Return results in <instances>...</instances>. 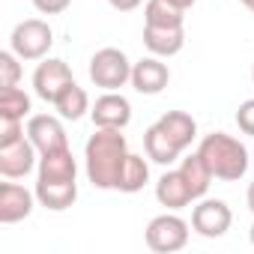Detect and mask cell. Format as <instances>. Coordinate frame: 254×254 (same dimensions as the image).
<instances>
[{
  "instance_id": "26",
  "label": "cell",
  "mask_w": 254,
  "mask_h": 254,
  "mask_svg": "<svg viewBox=\"0 0 254 254\" xmlns=\"http://www.w3.org/2000/svg\"><path fill=\"white\" fill-rule=\"evenodd\" d=\"M236 126L242 135H254V99H245L236 111Z\"/></svg>"
},
{
  "instance_id": "14",
  "label": "cell",
  "mask_w": 254,
  "mask_h": 254,
  "mask_svg": "<svg viewBox=\"0 0 254 254\" xmlns=\"http://www.w3.org/2000/svg\"><path fill=\"white\" fill-rule=\"evenodd\" d=\"M156 200L162 206H168V209H183V206H189L194 200V194H191V189H189V183H186V177H183L180 168L177 171H165L159 177V183H156Z\"/></svg>"
},
{
  "instance_id": "5",
  "label": "cell",
  "mask_w": 254,
  "mask_h": 254,
  "mask_svg": "<svg viewBox=\"0 0 254 254\" xmlns=\"http://www.w3.org/2000/svg\"><path fill=\"white\" fill-rule=\"evenodd\" d=\"M189 242V221L174 215V212H165V215H156L150 224H147V245L150 251L156 254H174V251H183Z\"/></svg>"
},
{
  "instance_id": "17",
  "label": "cell",
  "mask_w": 254,
  "mask_h": 254,
  "mask_svg": "<svg viewBox=\"0 0 254 254\" xmlns=\"http://www.w3.org/2000/svg\"><path fill=\"white\" fill-rule=\"evenodd\" d=\"M144 150H147V159L150 162H156V165H174L180 156H183V150L159 129V123H153L150 129L144 132Z\"/></svg>"
},
{
  "instance_id": "12",
  "label": "cell",
  "mask_w": 254,
  "mask_h": 254,
  "mask_svg": "<svg viewBox=\"0 0 254 254\" xmlns=\"http://www.w3.org/2000/svg\"><path fill=\"white\" fill-rule=\"evenodd\" d=\"M33 200H36V191L18 183H0V221L3 224L24 221L33 212Z\"/></svg>"
},
{
  "instance_id": "6",
  "label": "cell",
  "mask_w": 254,
  "mask_h": 254,
  "mask_svg": "<svg viewBox=\"0 0 254 254\" xmlns=\"http://www.w3.org/2000/svg\"><path fill=\"white\" fill-rule=\"evenodd\" d=\"M233 224V212L224 200H215V197H206L200 200L194 209H191V227L194 233H200L203 239H218L230 230Z\"/></svg>"
},
{
  "instance_id": "23",
  "label": "cell",
  "mask_w": 254,
  "mask_h": 254,
  "mask_svg": "<svg viewBox=\"0 0 254 254\" xmlns=\"http://www.w3.org/2000/svg\"><path fill=\"white\" fill-rule=\"evenodd\" d=\"M30 114V96L21 87L0 90V120H24Z\"/></svg>"
},
{
  "instance_id": "1",
  "label": "cell",
  "mask_w": 254,
  "mask_h": 254,
  "mask_svg": "<svg viewBox=\"0 0 254 254\" xmlns=\"http://www.w3.org/2000/svg\"><path fill=\"white\" fill-rule=\"evenodd\" d=\"M126 159H129V144L123 138V129H96V135H90L84 147L87 180L102 191L120 189Z\"/></svg>"
},
{
  "instance_id": "28",
  "label": "cell",
  "mask_w": 254,
  "mask_h": 254,
  "mask_svg": "<svg viewBox=\"0 0 254 254\" xmlns=\"http://www.w3.org/2000/svg\"><path fill=\"white\" fill-rule=\"evenodd\" d=\"M108 3L117 9V12H132V9H138L144 0H108Z\"/></svg>"
},
{
  "instance_id": "10",
  "label": "cell",
  "mask_w": 254,
  "mask_h": 254,
  "mask_svg": "<svg viewBox=\"0 0 254 254\" xmlns=\"http://www.w3.org/2000/svg\"><path fill=\"white\" fill-rule=\"evenodd\" d=\"M36 147L30 138H21L9 147H0V174H3V180H21L27 177L33 168H36Z\"/></svg>"
},
{
  "instance_id": "2",
  "label": "cell",
  "mask_w": 254,
  "mask_h": 254,
  "mask_svg": "<svg viewBox=\"0 0 254 254\" xmlns=\"http://www.w3.org/2000/svg\"><path fill=\"white\" fill-rule=\"evenodd\" d=\"M200 159L206 162V168L212 171L215 180H224V183H236L245 177L248 171V150L242 141H236L233 135L227 132H212L200 141L197 147Z\"/></svg>"
},
{
  "instance_id": "27",
  "label": "cell",
  "mask_w": 254,
  "mask_h": 254,
  "mask_svg": "<svg viewBox=\"0 0 254 254\" xmlns=\"http://www.w3.org/2000/svg\"><path fill=\"white\" fill-rule=\"evenodd\" d=\"M69 3L72 0H33L36 12H42V15H60V12L69 9Z\"/></svg>"
},
{
  "instance_id": "33",
  "label": "cell",
  "mask_w": 254,
  "mask_h": 254,
  "mask_svg": "<svg viewBox=\"0 0 254 254\" xmlns=\"http://www.w3.org/2000/svg\"><path fill=\"white\" fill-rule=\"evenodd\" d=\"M251 81H254V66H251Z\"/></svg>"
},
{
  "instance_id": "32",
  "label": "cell",
  "mask_w": 254,
  "mask_h": 254,
  "mask_svg": "<svg viewBox=\"0 0 254 254\" xmlns=\"http://www.w3.org/2000/svg\"><path fill=\"white\" fill-rule=\"evenodd\" d=\"M251 245H254V224H251Z\"/></svg>"
},
{
  "instance_id": "31",
  "label": "cell",
  "mask_w": 254,
  "mask_h": 254,
  "mask_svg": "<svg viewBox=\"0 0 254 254\" xmlns=\"http://www.w3.org/2000/svg\"><path fill=\"white\" fill-rule=\"evenodd\" d=\"M239 3H242V6H245L248 12H254V0H239Z\"/></svg>"
},
{
  "instance_id": "4",
  "label": "cell",
  "mask_w": 254,
  "mask_h": 254,
  "mask_svg": "<svg viewBox=\"0 0 254 254\" xmlns=\"http://www.w3.org/2000/svg\"><path fill=\"white\" fill-rule=\"evenodd\" d=\"M51 45H54V33H51L48 21H42V18H27V21L15 24L12 36H9V48L21 60H45Z\"/></svg>"
},
{
  "instance_id": "24",
  "label": "cell",
  "mask_w": 254,
  "mask_h": 254,
  "mask_svg": "<svg viewBox=\"0 0 254 254\" xmlns=\"http://www.w3.org/2000/svg\"><path fill=\"white\" fill-rule=\"evenodd\" d=\"M18 81H21V57L12 48L0 51V90L18 87Z\"/></svg>"
},
{
  "instance_id": "18",
  "label": "cell",
  "mask_w": 254,
  "mask_h": 254,
  "mask_svg": "<svg viewBox=\"0 0 254 254\" xmlns=\"http://www.w3.org/2000/svg\"><path fill=\"white\" fill-rule=\"evenodd\" d=\"M36 200L45 209L63 212L78 200V183H36Z\"/></svg>"
},
{
  "instance_id": "15",
  "label": "cell",
  "mask_w": 254,
  "mask_h": 254,
  "mask_svg": "<svg viewBox=\"0 0 254 254\" xmlns=\"http://www.w3.org/2000/svg\"><path fill=\"white\" fill-rule=\"evenodd\" d=\"M144 45L156 57H174L186 45V27H153V24H144Z\"/></svg>"
},
{
  "instance_id": "8",
  "label": "cell",
  "mask_w": 254,
  "mask_h": 254,
  "mask_svg": "<svg viewBox=\"0 0 254 254\" xmlns=\"http://www.w3.org/2000/svg\"><path fill=\"white\" fill-rule=\"evenodd\" d=\"M27 138L33 141V147L39 150V156L69 147V138H66L63 123L57 117H51V114H36V117L27 120Z\"/></svg>"
},
{
  "instance_id": "3",
  "label": "cell",
  "mask_w": 254,
  "mask_h": 254,
  "mask_svg": "<svg viewBox=\"0 0 254 254\" xmlns=\"http://www.w3.org/2000/svg\"><path fill=\"white\" fill-rule=\"evenodd\" d=\"M90 81L102 90H120L132 84V63L120 48H99L90 57Z\"/></svg>"
},
{
  "instance_id": "16",
  "label": "cell",
  "mask_w": 254,
  "mask_h": 254,
  "mask_svg": "<svg viewBox=\"0 0 254 254\" xmlns=\"http://www.w3.org/2000/svg\"><path fill=\"white\" fill-rule=\"evenodd\" d=\"M156 123H159V129H162L180 150L191 147V141L197 138V123H194V117L186 114V111H168V114H162Z\"/></svg>"
},
{
  "instance_id": "13",
  "label": "cell",
  "mask_w": 254,
  "mask_h": 254,
  "mask_svg": "<svg viewBox=\"0 0 254 254\" xmlns=\"http://www.w3.org/2000/svg\"><path fill=\"white\" fill-rule=\"evenodd\" d=\"M36 183H78V162L72 150H54L39 156V177Z\"/></svg>"
},
{
  "instance_id": "20",
  "label": "cell",
  "mask_w": 254,
  "mask_h": 254,
  "mask_svg": "<svg viewBox=\"0 0 254 254\" xmlns=\"http://www.w3.org/2000/svg\"><path fill=\"white\" fill-rule=\"evenodd\" d=\"M54 108L63 120H81L90 111V96L84 93V87H78L75 81L63 87V93L54 99Z\"/></svg>"
},
{
  "instance_id": "9",
  "label": "cell",
  "mask_w": 254,
  "mask_h": 254,
  "mask_svg": "<svg viewBox=\"0 0 254 254\" xmlns=\"http://www.w3.org/2000/svg\"><path fill=\"white\" fill-rule=\"evenodd\" d=\"M72 81H75L72 78V69L63 60H42L36 66V72H33V90H36V96L42 102H51V105L63 93V87L72 84Z\"/></svg>"
},
{
  "instance_id": "7",
  "label": "cell",
  "mask_w": 254,
  "mask_h": 254,
  "mask_svg": "<svg viewBox=\"0 0 254 254\" xmlns=\"http://www.w3.org/2000/svg\"><path fill=\"white\" fill-rule=\"evenodd\" d=\"M90 117H93L96 129H126L129 120H132V105L117 90H105V96H99L93 102Z\"/></svg>"
},
{
  "instance_id": "25",
  "label": "cell",
  "mask_w": 254,
  "mask_h": 254,
  "mask_svg": "<svg viewBox=\"0 0 254 254\" xmlns=\"http://www.w3.org/2000/svg\"><path fill=\"white\" fill-rule=\"evenodd\" d=\"M21 138H27L24 120H0V147H9Z\"/></svg>"
},
{
  "instance_id": "19",
  "label": "cell",
  "mask_w": 254,
  "mask_h": 254,
  "mask_svg": "<svg viewBox=\"0 0 254 254\" xmlns=\"http://www.w3.org/2000/svg\"><path fill=\"white\" fill-rule=\"evenodd\" d=\"M144 24H153V27H183L186 24V9L174 6L171 0H147Z\"/></svg>"
},
{
  "instance_id": "22",
  "label": "cell",
  "mask_w": 254,
  "mask_h": 254,
  "mask_svg": "<svg viewBox=\"0 0 254 254\" xmlns=\"http://www.w3.org/2000/svg\"><path fill=\"white\" fill-rule=\"evenodd\" d=\"M147 183H150V165H147V159L138 156V153H129V159H126V168H123V177H120V189H117V191L135 194V191H141Z\"/></svg>"
},
{
  "instance_id": "21",
  "label": "cell",
  "mask_w": 254,
  "mask_h": 254,
  "mask_svg": "<svg viewBox=\"0 0 254 254\" xmlns=\"http://www.w3.org/2000/svg\"><path fill=\"white\" fill-rule=\"evenodd\" d=\"M180 171H183V177H186V183H189V189H191L194 200H197V197H203V194L209 191V183L215 180V177H212V171L206 168V162L200 159V153L186 156V159H183V165H180Z\"/></svg>"
},
{
  "instance_id": "30",
  "label": "cell",
  "mask_w": 254,
  "mask_h": 254,
  "mask_svg": "<svg viewBox=\"0 0 254 254\" xmlns=\"http://www.w3.org/2000/svg\"><path fill=\"white\" fill-rule=\"evenodd\" d=\"M174 6H180V9H191L194 6V0H171Z\"/></svg>"
},
{
  "instance_id": "11",
  "label": "cell",
  "mask_w": 254,
  "mask_h": 254,
  "mask_svg": "<svg viewBox=\"0 0 254 254\" xmlns=\"http://www.w3.org/2000/svg\"><path fill=\"white\" fill-rule=\"evenodd\" d=\"M171 81V69L162 63V57H141L138 63H132V87L141 96H159Z\"/></svg>"
},
{
  "instance_id": "29",
  "label": "cell",
  "mask_w": 254,
  "mask_h": 254,
  "mask_svg": "<svg viewBox=\"0 0 254 254\" xmlns=\"http://www.w3.org/2000/svg\"><path fill=\"white\" fill-rule=\"evenodd\" d=\"M245 200H248V209L254 212V180H251V186H248V194H245Z\"/></svg>"
}]
</instances>
